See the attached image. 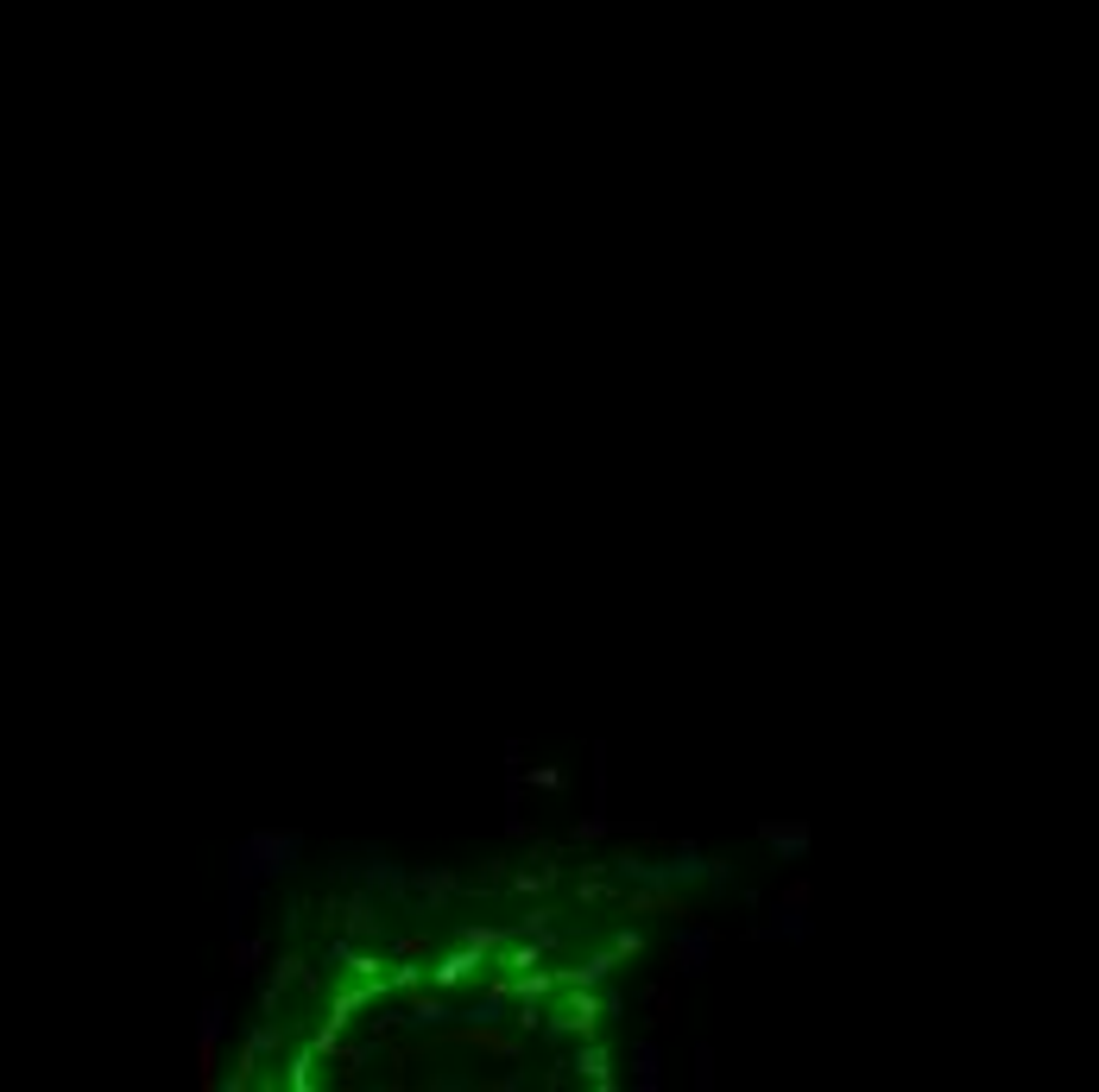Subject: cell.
<instances>
[{"label": "cell", "instance_id": "17", "mask_svg": "<svg viewBox=\"0 0 1099 1092\" xmlns=\"http://www.w3.org/2000/svg\"><path fill=\"white\" fill-rule=\"evenodd\" d=\"M550 878H557L550 866H537V872H518V878H512V890H525V897H531V890H543Z\"/></svg>", "mask_w": 1099, "mask_h": 1092}, {"label": "cell", "instance_id": "8", "mask_svg": "<svg viewBox=\"0 0 1099 1092\" xmlns=\"http://www.w3.org/2000/svg\"><path fill=\"white\" fill-rule=\"evenodd\" d=\"M512 998H518V992H506V985H494V992H480V998L468 1004V1011H455V1017H461V1023H468V1029H494V1023L506 1017V1004H512Z\"/></svg>", "mask_w": 1099, "mask_h": 1092}, {"label": "cell", "instance_id": "3", "mask_svg": "<svg viewBox=\"0 0 1099 1092\" xmlns=\"http://www.w3.org/2000/svg\"><path fill=\"white\" fill-rule=\"evenodd\" d=\"M708 960H714V929H702V923L676 929V972H683V979H702Z\"/></svg>", "mask_w": 1099, "mask_h": 1092}, {"label": "cell", "instance_id": "14", "mask_svg": "<svg viewBox=\"0 0 1099 1092\" xmlns=\"http://www.w3.org/2000/svg\"><path fill=\"white\" fill-rule=\"evenodd\" d=\"M348 929H354V935H373V929H380V909H373V890L348 897Z\"/></svg>", "mask_w": 1099, "mask_h": 1092}, {"label": "cell", "instance_id": "11", "mask_svg": "<svg viewBox=\"0 0 1099 1092\" xmlns=\"http://www.w3.org/2000/svg\"><path fill=\"white\" fill-rule=\"evenodd\" d=\"M657 1068H663L657 1042H639V1048H632V1080H639V1092H657V1086H663V1074H657Z\"/></svg>", "mask_w": 1099, "mask_h": 1092}, {"label": "cell", "instance_id": "4", "mask_svg": "<svg viewBox=\"0 0 1099 1092\" xmlns=\"http://www.w3.org/2000/svg\"><path fill=\"white\" fill-rule=\"evenodd\" d=\"M221 1036H228V998H202V1017H196V1061L202 1068H215Z\"/></svg>", "mask_w": 1099, "mask_h": 1092}, {"label": "cell", "instance_id": "13", "mask_svg": "<svg viewBox=\"0 0 1099 1092\" xmlns=\"http://www.w3.org/2000/svg\"><path fill=\"white\" fill-rule=\"evenodd\" d=\"M543 947H550L543 935H537V941H512V947H506V954H500V966H512V972H537V960H543Z\"/></svg>", "mask_w": 1099, "mask_h": 1092}, {"label": "cell", "instance_id": "7", "mask_svg": "<svg viewBox=\"0 0 1099 1092\" xmlns=\"http://www.w3.org/2000/svg\"><path fill=\"white\" fill-rule=\"evenodd\" d=\"M759 840H765L777 859H784V852H790V859H802V852H809V827H802V821H765V827H759Z\"/></svg>", "mask_w": 1099, "mask_h": 1092}, {"label": "cell", "instance_id": "6", "mask_svg": "<svg viewBox=\"0 0 1099 1092\" xmlns=\"http://www.w3.org/2000/svg\"><path fill=\"white\" fill-rule=\"evenodd\" d=\"M411 890H417V897H424L430 909H443V903L455 897V890H461V878H455L449 866H424V872H411Z\"/></svg>", "mask_w": 1099, "mask_h": 1092}, {"label": "cell", "instance_id": "1", "mask_svg": "<svg viewBox=\"0 0 1099 1092\" xmlns=\"http://www.w3.org/2000/svg\"><path fill=\"white\" fill-rule=\"evenodd\" d=\"M298 859H304V833H292V827H284V833H247V840L235 846V866H228V872H235V903H228V909L241 915L253 903L259 878L298 872Z\"/></svg>", "mask_w": 1099, "mask_h": 1092}, {"label": "cell", "instance_id": "10", "mask_svg": "<svg viewBox=\"0 0 1099 1092\" xmlns=\"http://www.w3.org/2000/svg\"><path fill=\"white\" fill-rule=\"evenodd\" d=\"M449 1017H455V1011H449V1004L424 992V998H411V1004H404V1017H398V1023H404V1029H443Z\"/></svg>", "mask_w": 1099, "mask_h": 1092}, {"label": "cell", "instance_id": "2", "mask_svg": "<svg viewBox=\"0 0 1099 1092\" xmlns=\"http://www.w3.org/2000/svg\"><path fill=\"white\" fill-rule=\"evenodd\" d=\"M802 909H809V890L790 884V897L771 909V923H765L759 935H771V941H809V915H802Z\"/></svg>", "mask_w": 1099, "mask_h": 1092}, {"label": "cell", "instance_id": "9", "mask_svg": "<svg viewBox=\"0 0 1099 1092\" xmlns=\"http://www.w3.org/2000/svg\"><path fill=\"white\" fill-rule=\"evenodd\" d=\"M480 954H487V947H474V941H461V947H455V954H449V960H443L437 972H430V985H461V979H468V972L480 966Z\"/></svg>", "mask_w": 1099, "mask_h": 1092}, {"label": "cell", "instance_id": "12", "mask_svg": "<svg viewBox=\"0 0 1099 1092\" xmlns=\"http://www.w3.org/2000/svg\"><path fill=\"white\" fill-rule=\"evenodd\" d=\"M569 1068H575V1074H588L594 1086H613V1074H606V1048H600V1042H588V1036H582V1048H575Z\"/></svg>", "mask_w": 1099, "mask_h": 1092}, {"label": "cell", "instance_id": "5", "mask_svg": "<svg viewBox=\"0 0 1099 1092\" xmlns=\"http://www.w3.org/2000/svg\"><path fill=\"white\" fill-rule=\"evenodd\" d=\"M354 872H361V884H367V890H380V897H392V903H398V897H411V872L392 866V859H380V852H367V866H354Z\"/></svg>", "mask_w": 1099, "mask_h": 1092}, {"label": "cell", "instance_id": "16", "mask_svg": "<svg viewBox=\"0 0 1099 1092\" xmlns=\"http://www.w3.org/2000/svg\"><path fill=\"white\" fill-rule=\"evenodd\" d=\"M606 833H613V821H606V815H582V821H575V840H582V846H600Z\"/></svg>", "mask_w": 1099, "mask_h": 1092}, {"label": "cell", "instance_id": "15", "mask_svg": "<svg viewBox=\"0 0 1099 1092\" xmlns=\"http://www.w3.org/2000/svg\"><path fill=\"white\" fill-rule=\"evenodd\" d=\"M228 960H235V972H253L259 960H266V941H259V935H241V941H235V954H228Z\"/></svg>", "mask_w": 1099, "mask_h": 1092}, {"label": "cell", "instance_id": "19", "mask_svg": "<svg viewBox=\"0 0 1099 1092\" xmlns=\"http://www.w3.org/2000/svg\"><path fill=\"white\" fill-rule=\"evenodd\" d=\"M613 947H620V954H645V941H639V929H620V935H613Z\"/></svg>", "mask_w": 1099, "mask_h": 1092}, {"label": "cell", "instance_id": "18", "mask_svg": "<svg viewBox=\"0 0 1099 1092\" xmlns=\"http://www.w3.org/2000/svg\"><path fill=\"white\" fill-rule=\"evenodd\" d=\"M696 1086H702V1092L714 1086V1048H696Z\"/></svg>", "mask_w": 1099, "mask_h": 1092}]
</instances>
